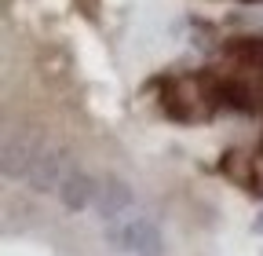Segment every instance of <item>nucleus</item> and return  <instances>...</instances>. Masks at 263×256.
<instances>
[{
	"instance_id": "4",
	"label": "nucleus",
	"mask_w": 263,
	"mask_h": 256,
	"mask_svg": "<svg viewBox=\"0 0 263 256\" xmlns=\"http://www.w3.org/2000/svg\"><path fill=\"white\" fill-rule=\"evenodd\" d=\"M252 231H256V234H263V216H259V220L252 223Z\"/></svg>"
},
{
	"instance_id": "1",
	"label": "nucleus",
	"mask_w": 263,
	"mask_h": 256,
	"mask_svg": "<svg viewBox=\"0 0 263 256\" xmlns=\"http://www.w3.org/2000/svg\"><path fill=\"white\" fill-rule=\"evenodd\" d=\"M223 88L216 74H183V77H168L161 88V110L172 121H209L219 106H223Z\"/></svg>"
},
{
	"instance_id": "3",
	"label": "nucleus",
	"mask_w": 263,
	"mask_h": 256,
	"mask_svg": "<svg viewBox=\"0 0 263 256\" xmlns=\"http://www.w3.org/2000/svg\"><path fill=\"white\" fill-rule=\"evenodd\" d=\"M219 169H223V176H227V179H234L238 187L252 190V154H238V150H230L223 161H219Z\"/></svg>"
},
{
	"instance_id": "2",
	"label": "nucleus",
	"mask_w": 263,
	"mask_h": 256,
	"mask_svg": "<svg viewBox=\"0 0 263 256\" xmlns=\"http://www.w3.org/2000/svg\"><path fill=\"white\" fill-rule=\"evenodd\" d=\"M114 238H117V249H136V252H143V256H154V252L161 249V234L150 227L146 220H132L128 227L117 231Z\"/></svg>"
}]
</instances>
